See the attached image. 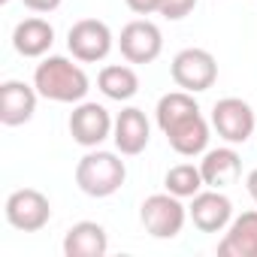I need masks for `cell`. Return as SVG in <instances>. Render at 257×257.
Segmentation results:
<instances>
[{
    "label": "cell",
    "mask_w": 257,
    "mask_h": 257,
    "mask_svg": "<svg viewBox=\"0 0 257 257\" xmlns=\"http://www.w3.org/2000/svg\"><path fill=\"white\" fill-rule=\"evenodd\" d=\"M200 173H203L206 188L224 191V188H230V185L239 179V173H242V158H239L230 146H224V149H209V152H203Z\"/></svg>",
    "instance_id": "14"
},
{
    "label": "cell",
    "mask_w": 257,
    "mask_h": 257,
    "mask_svg": "<svg viewBox=\"0 0 257 257\" xmlns=\"http://www.w3.org/2000/svg\"><path fill=\"white\" fill-rule=\"evenodd\" d=\"M221 257H257V209L242 212L230 221L224 239L218 242Z\"/></svg>",
    "instance_id": "15"
},
{
    "label": "cell",
    "mask_w": 257,
    "mask_h": 257,
    "mask_svg": "<svg viewBox=\"0 0 257 257\" xmlns=\"http://www.w3.org/2000/svg\"><path fill=\"white\" fill-rule=\"evenodd\" d=\"M164 188H167L170 194L182 197V200H191L194 194H200V191L206 188V182H203L200 167H194V164H179V167H173V170L167 173Z\"/></svg>",
    "instance_id": "20"
},
{
    "label": "cell",
    "mask_w": 257,
    "mask_h": 257,
    "mask_svg": "<svg viewBox=\"0 0 257 257\" xmlns=\"http://www.w3.org/2000/svg\"><path fill=\"white\" fill-rule=\"evenodd\" d=\"M37 97L40 91L22 79H7L0 85V124L7 127H22L34 118L37 112Z\"/></svg>",
    "instance_id": "11"
},
{
    "label": "cell",
    "mask_w": 257,
    "mask_h": 257,
    "mask_svg": "<svg viewBox=\"0 0 257 257\" xmlns=\"http://www.w3.org/2000/svg\"><path fill=\"white\" fill-rule=\"evenodd\" d=\"M61 4H64V0H25V7L31 13H55Z\"/></svg>",
    "instance_id": "23"
},
{
    "label": "cell",
    "mask_w": 257,
    "mask_h": 257,
    "mask_svg": "<svg viewBox=\"0 0 257 257\" xmlns=\"http://www.w3.org/2000/svg\"><path fill=\"white\" fill-rule=\"evenodd\" d=\"M0 4H10V0H0Z\"/></svg>",
    "instance_id": "25"
},
{
    "label": "cell",
    "mask_w": 257,
    "mask_h": 257,
    "mask_svg": "<svg viewBox=\"0 0 257 257\" xmlns=\"http://www.w3.org/2000/svg\"><path fill=\"white\" fill-rule=\"evenodd\" d=\"M164 137L176 155L197 158V155L209 152V121L203 118V112H194V115L182 118L179 124H173L170 131H164Z\"/></svg>",
    "instance_id": "13"
},
{
    "label": "cell",
    "mask_w": 257,
    "mask_h": 257,
    "mask_svg": "<svg viewBox=\"0 0 257 257\" xmlns=\"http://www.w3.org/2000/svg\"><path fill=\"white\" fill-rule=\"evenodd\" d=\"M55 43V28L46 19H25L13 31V46L22 58H43Z\"/></svg>",
    "instance_id": "17"
},
{
    "label": "cell",
    "mask_w": 257,
    "mask_h": 257,
    "mask_svg": "<svg viewBox=\"0 0 257 257\" xmlns=\"http://www.w3.org/2000/svg\"><path fill=\"white\" fill-rule=\"evenodd\" d=\"M188 218L194 221L197 230L203 233H221L230 227L233 221V203L227 194H221L218 188H209V191H200L191 197V206H188Z\"/></svg>",
    "instance_id": "10"
},
{
    "label": "cell",
    "mask_w": 257,
    "mask_h": 257,
    "mask_svg": "<svg viewBox=\"0 0 257 257\" xmlns=\"http://www.w3.org/2000/svg\"><path fill=\"white\" fill-rule=\"evenodd\" d=\"M140 221L149 236L155 239H176L188 221V206H182V197L176 194H152L140 206Z\"/></svg>",
    "instance_id": "3"
},
{
    "label": "cell",
    "mask_w": 257,
    "mask_h": 257,
    "mask_svg": "<svg viewBox=\"0 0 257 257\" xmlns=\"http://www.w3.org/2000/svg\"><path fill=\"white\" fill-rule=\"evenodd\" d=\"M97 88L103 91V97L124 103V100L137 97V91H140V76H137L134 67H127V64H109V67L100 70Z\"/></svg>",
    "instance_id": "18"
},
{
    "label": "cell",
    "mask_w": 257,
    "mask_h": 257,
    "mask_svg": "<svg viewBox=\"0 0 257 257\" xmlns=\"http://www.w3.org/2000/svg\"><path fill=\"white\" fill-rule=\"evenodd\" d=\"M112 140H115V149L127 158L143 155L149 140H152V124H149L146 112L137 109V106L121 109L118 118H115V127H112Z\"/></svg>",
    "instance_id": "12"
},
{
    "label": "cell",
    "mask_w": 257,
    "mask_h": 257,
    "mask_svg": "<svg viewBox=\"0 0 257 257\" xmlns=\"http://www.w3.org/2000/svg\"><path fill=\"white\" fill-rule=\"evenodd\" d=\"M34 88L40 91V97H46L52 103H82L91 88V79L70 58L49 55L34 70Z\"/></svg>",
    "instance_id": "1"
},
{
    "label": "cell",
    "mask_w": 257,
    "mask_h": 257,
    "mask_svg": "<svg viewBox=\"0 0 257 257\" xmlns=\"http://www.w3.org/2000/svg\"><path fill=\"white\" fill-rule=\"evenodd\" d=\"M112 46H115V37H112L109 25L100 22V19H82V22H76V25L70 28V34H67V49H70V55H73L76 61H82V64H97V61H103V58L112 52Z\"/></svg>",
    "instance_id": "7"
},
{
    "label": "cell",
    "mask_w": 257,
    "mask_h": 257,
    "mask_svg": "<svg viewBox=\"0 0 257 257\" xmlns=\"http://www.w3.org/2000/svg\"><path fill=\"white\" fill-rule=\"evenodd\" d=\"M124 179H127V167H124V161L115 152L91 149L76 164V185H79V191L88 194V197H97V200L118 194Z\"/></svg>",
    "instance_id": "2"
},
{
    "label": "cell",
    "mask_w": 257,
    "mask_h": 257,
    "mask_svg": "<svg viewBox=\"0 0 257 257\" xmlns=\"http://www.w3.org/2000/svg\"><path fill=\"white\" fill-rule=\"evenodd\" d=\"M245 188H248L251 200L257 203V170H251V173H248V179H245Z\"/></svg>",
    "instance_id": "24"
},
{
    "label": "cell",
    "mask_w": 257,
    "mask_h": 257,
    "mask_svg": "<svg viewBox=\"0 0 257 257\" xmlns=\"http://www.w3.org/2000/svg\"><path fill=\"white\" fill-rule=\"evenodd\" d=\"M137 16H152V13H161V0H124Z\"/></svg>",
    "instance_id": "22"
},
{
    "label": "cell",
    "mask_w": 257,
    "mask_h": 257,
    "mask_svg": "<svg viewBox=\"0 0 257 257\" xmlns=\"http://www.w3.org/2000/svg\"><path fill=\"white\" fill-rule=\"evenodd\" d=\"M194 112H200V106H197V100H194L191 91H170V94H164L158 100V109H155L161 131H170L173 124H179L182 118H188Z\"/></svg>",
    "instance_id": "19"
},
{
    "label": "cell",
    "mask_w": 257,
    "mask_h": 257,
    "mask_svg": "<svg viewBox=\"0 0 257 257\" xmlns=\"http://www.w3.org/2000/svg\"><path fill=\"white\" fill-rule=\"evenodd\" d=\"M197 7V0H161V16L170 22H182L185 16H191Z\"/></svg>",
    "instance_id": "21"
},
{
    "label": "cell",
    "mask_w": 257,
    "mask_h": 257,
    "mask_svg": "<svg viewBox=\"0 0 257 257\" xmlns=\"http://www.w3.org/2000/svg\"><path fill=\"white\" fill-rule=\"evenodd\" d=\"M112 115L106 106L100 103H91V100H82L73 112H70V137L73 143L85 146V149H97L100 143H106L112 137Z\"/></svg>",
    "instance_id": "9"
},
{
    "label": "cell",
    "mask_w": 257,
    "mask_h": 257,
    "mask_svg": "<svg viewBox=\"0 0 257 257\" xmlns=\"http://www.w3.org/2000/svg\"><path fill=\"white\" fill-rule=\"evenodd\" d=\"M170 73H173V82L182 91L200 94V91H209L218 82V61L206 49H182L173 58Z\"/></svg>",
    "instance_id": "4"
},
{
    "label": "cell",
    "mask_w": 257,
    "mask_h": 257,
    "mask_svg": "<svg viewBox=\"0 0 257 257\" xmlns=\"http://www.w3.org/2000/svg\"><path fill=\"white\" fill-rule=\"evenodd\" d=\"M212 127L230 146H245L254 137V109L242 97H224L212 106Z\"/></svg>",
    "instance_id": "5"
},
{
    "label": "cell",
    "mask_w": 257,
    "mask_h": 257,
    "mask_svg": "<svg viewBox=\"0 0 257 257\" xmlns=\"http://www.w3.org/2000/svg\"><path fill=\"white\" fill-rule=\"evenodd\" d=\"M7 221L10 227L22 230V233H37L52 221V203L43 191L37 188H19L7 197Z\"/></svg>",
    "instance_id": "6"
},
{
    "label": "cell",
    "mask_w": 257,
    "mask_h": 257,
    "mask_svg": "<svg viewBox=\"0 0 257 257\" xmlns=\"http://www.w3.org/2000/svg\"><path fill=\"white\" fill-rule=\"evenodd\" d=\"M118 49H121L127 64H152L164 52V34H161V28L155 22L137 19V22L121 28Z\"/></svg>",
    "instance_id": "8"
},
{
    "label": "cell",
    "mask_w": 257,
    "mask_h": 257,
    "mask_svg": "<svg viewBox=\"0 0 257 257\" xmlns=\"http://www.w3.org/2000/svg\"><path fill=\"white\" fill-rule=\"evenodd\" d=\"M109 251V236L103 224L97 221H79L64 236V254L67 257H103Z\"/></svg>",
    "instance_id": "16"
}]
</instances>
